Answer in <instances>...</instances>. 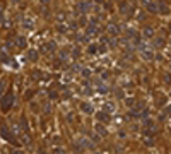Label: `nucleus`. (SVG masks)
<instances>
[{
    "mask_svg": "<svg viewBox=\"0 0 171 154\" xmlns=\"http://www.w3.org/2000/svg\"><path fill=\"white\" fill-rule=\"evenodd\" d=\"M43 50H45V52H53V50H55V43H46V45L43 46Z\"/></svg>",
    "mask_w": 171,
    "mask_h": 154,
    "instance_id": "15",
    "label": "nucleus"
},
{
    "mask_svg": "<svg viewBox=\"0 0 171 154\" xmlns=\"http://www.w3.org/2000/svg\"><path fill=\"white\" fill-rule=\"evenodd\" d=\"M168 82H170V84H171V76H168Z\"/></svg>",
    "mask_w": 171,
    "mask_h": 154,
    "instance_id": "23",
    "label": "nucleus"
},
{
    "mask_svg": "<svg viewBox=\"0 0 171 154\" xmlns=\"http://www.w3.org/2000/svg\"><path fill=\"white\" fill-rule=\"evenodd\" d=\"M12 41L16 43V46H17L19 50H22V48L26 46V39H24V38H19V36H17V38H14Z\"/></svg>",
    "mask_w": 171,
    "mask_h": 154,
    "instance_id": "10",
    "label": "nucleus"
},
{
    "mask_svg": "<svg viewBox=\"0 0 171 154\" xmlns=\"http://www.w3.org/2000/svg\"><path fill=\"white\" fill-rule=\"evenodd\" d=\"M91 10V2H80L79 5H77V12H82V14H86V12H89Z\"/></svg>",
    "mask_w": 171,
    "mask_h": 154,
    "instance_id": "5",
    "label": "nucleus"
},
{
    "mask_svg": "<svg viewBox=\"0 0 171 154\" xmlns=\"http://www.w3.org/2000/svg\"><path fill=\"white\" fill-rule=\"evenodd\" d=\"M144 36H146V38H152V36H154V31H152L151 28H146V29H144Z\"/></svg>",
    "mask_w": 171,
    "mask_h": 154,
    "instance_id": "16",
    "label": "nucleus"
},
{
    "mask_svg": "<svg viewBox=\"0 0 171 154\" xmlns=\"http://www.w3.org/2000/svg\"><path fill=\"white\" fill-rule=\"evenodd\" d=\"M96 127H98V132H99V134H106V130H104V129H103V125H101V123H99V125H96Z\"/></svg>",
    "mask_w": 171,
    "mask_h": 154,
    "instance_id": "18",
    "label": "nucleus"
},
{
    "mask_svg": "<svg viewBox=\"0 0 171 154\" xmlns=\"http://www.w3.org/2000/svg\"><path fill=\"white\" fill-rule=\"evenodd\" d=\"M108 33H110V36H118L120 34V26L118 24H111L108 28Z\"/></svg>",
    "mask_w": 171,
    "mask_h": 154,
    "instance_id": "7",
    "label": "nucleus"
},
{
    "mask_svg": "<svg viewBox=\"0 0 171 154\" xmlns=\"http://www.w3.org/2000/svg\"><path fill=\"white\" fill-rule=\"evenodd\" d=\"M104 110H113V104H111V103H108V104L104 106Z\"/></svg>",
    "mask_w": 171,
    "mask_h": 154,
    "instance_id": "21",
    "label": "nucleus"
},
{
    "mask_svg": "<svg viewBox=\"0 0 171 154\" xmlns=\"http://www.w3.org/2000/svg\"><path fill=\"white\" fill-rule=\"evenodd\" d=\"M89 22H91V24H94V26H98V24H99V19H98V17H91V21H89Z\"/></svg>",
    "mask_w": 171,
    "mask_h": 154,
    "instance_id": "19",
    "label": "nucleus"
},
{
    "mask_svg": "<svg viewBox=\"0 0 171 154\" xmlns=\"http://www.w3.org/2000/svg\"><path fill=\"white\" fill-rule=\"evenodd\" d=\"M27 58H29L31 62H36V60H38V52H34V50L27 52Z\"/></svg>",
    "mask_w": 171,
    "mask_h": 154,
    "instance_id": "13",
    "label": "nucleus"
},
{
    "mask_svg": "<svg viewBox=\"0 0 171 154\" xmlns=\"http://www.w3.org/2000/svg\"><path fill=\"white\" fill-rule=\"evenodd\" d=\"M82 76H84V77L91 76V70H87V69H82Z\"/></svg>",
    "mask_w": 171,
    "mask_h": 154,
    "instance_id": "20",
    "label": "nucleus"
},
{
    "mask_svg": "<svg viewBox=\"0 0 171 154\" xmlns=\"http://www.w3.org/2000/svg\"><path fill=\"white\" fill-rule=\"evenodd\" d=\"M154 45H156L157 48H161V46H164V39L163 38H156L154 39Z\"/></svg>",
    "mask_w": 171,
    "mask_h": 154,
    "instance_id": "17",
    "label": "nucleus"
},
{
    "mask_svg": "<svg viewBox=\"0 0 171 154\" xmlns=\"http://www.w3.org/2000/svg\"><path fill=\"white\" fill-rule=\"evenodd\" d=\"M157 12L163 14V16H168V14H170V7H168V3H166L164 0H159V2H157Z\"/></svg>",
    "mask_w": 171,
    "mask_h": 154,
    "instance_id": "2",
    "label": "nucleus"
},
{
    "mask_svg": "<svg viewBox=\"0 0 171 154\" xmlns=\"http://www.w3.org/2000/svg\"><path fill=\"white\" fill-rule=\"evenodd\" d=\"M144 127H146L147 130H152V129H154V120H151V118L146 116V120H144Z\"/></svg>",
    "mask_w": 171,
    "mask_h": 154,
    "instance_id": "11",
    "label": "nucleus"
},
{
    "mask_svg": "<svg viewBox=\"0 0 171 154\" xmlns=\"http://www.w3.org/2000/svg\"><path fill=\"white\" fill-rule=\"evenodd\" d=\"M144 5H146V9L152 12V14H156L157 12V3L156 2H152V0H144Z\"/></svg>",
    "mask_w": 171,
    "mask_h": 154,
    "instance_id": "6",
    "label": "nucleus"
},
{
    "mask_svg": "<svg viewBox=\"0 0 171 154\" xmlns=\"http://www.w3.org/2000/svg\"><path fill=\"white\" fill-rule=\"evenodd\" d=\"M96 2H98V3H103V0H96Z\"/></svg>",
    "mask_w": 171,
    "mask_h": 154,
    "instance_id": "24",
    "label": "nucleus"
},
{
    "mask_svg": "<svg viewBox=\"0 0 171 154\" xmlns=\"http://www.w3.org/2000/svg\"><path fill=\"white\" fill-rule=\"evenodd\" d=\"M3 21V16H2V9H0V22Z\"/></svg>",
    "mask_w": 171,
    "mask_h": 154,
    "instance_id": "22",
    "label": "nucleus"
},
{
    "mask_svg": "<svg viewBox=\"0 0 171 154\" xmlns=\"http://www.w3.org/2000/svg\"><path fill=\"white\" fill-rule=\"evenodd\" d=\"M120 12H122L123 16H130V14H132V5H130L128 2H122V3H120Z\"/></svg>",
    "mask_w": 171,
    "mask_h": 154,
    "instance_id": "4",
    "label": "nucleus"
},
{
    "mask_svg": "<svg viewBox=\"0 0 171 154\" xmlns=\"http://www.w3.org/2000/svg\"><path fill=\"white\" fill-rule=\"evenodd\" d=\"M80 110H82L84 113H93V106H91L89 103H86V101L80 103Z\"/></svg>",
    "mask_w": 171,
    "mask_h": 154,
    "instance_id": "9",
    "label": "nucleus"
},
{
    "mask_svg": "<svg viewBox=\"0 0 171 154\" xmlns=\"http://www.w3.org/2000/svg\"><path fill=\"white\" fill-rule=\"evenodd\" d=\"M142 57L146 58V60H152L154 58V53H152V50H147L146 46L142 48Z\"/></svg>",
    "mask_w": 171,
    "mask_h": 154,
    "instance_id": "8",
    "label": "nucleus"
},
{
    "mask_svg": "<svg viewBox=\"0 0 171 154\" xmlns=\"http://www.w3.org/2000/svg\"><path fill=\"white\" fill-rule=\"evenodd\" d=\"M12 103H14V96H12V94H5V96H3V101H2V111L10 110Z\"/></svg>",
    "mask_w": 171,
    "mask_h": 154,
    "instance_id": "1",
    "label": "nucleus"
},
{
    "mask_svg": "<svg viewBox=\"0 0 171 154\" xmlns=\"http://www.w3.org/2000/svg\"><path fill=\"white\" fill-rule=\"evenodd\" d=\"M22 26H24L26 29H31V28H33V21L26 17V19H22Z\"/></svg>",
    "mask_w": 171,
    "mask_h": 154,
    "instance_id": "14",
    "label": "nucleus"
},
{
    "mask_svg": "<svg viewBox=\"0 0 171 154\" xmlns=\"http://www.w3.org/2000/svg\"><path fill=\"white\" fill-rule=\"evenodd\" d=\"M98 120H99V122H108V120H110V115H108L106 111H99V113H98Z\"/></svg>",
    "mask_w": 171,
    "mask_h": 154,
    "instance_id": "12",
    "label": "nucleus"
},
{
    "mask_svg": "<svg viewBox=\"0 0 171 154\" xmlns=\"http://www.w3.org/2000/svg\"><path fill=\"white\" fill-rule=\"evenodd\" d=\"M2 137H3L5 140H9V142H10L12 146H17V140H16V137H14V135L10 134V132H9V130H7L5 127L2 129Z\"/></svg>",
    "mask_w": 171,
    "mask_h": 154,
    "instance_id": "3",
    "label": "nucleus"
},
{
    "mask_svg": "<svg viewBox=\"0 0 171 154\" xmlns=\"http://www.w3.org/2000/svg\"><path fill=\"white\" fill-rule=\"evenodd\" d=\"M41 2H43V3H46V2H48V0H41Z\"/></svg>",
    "mask_w": 171,
    "mask_h": 154,
    "instance_id": "25",
    "label": "nucleus"
}]
</instances>
